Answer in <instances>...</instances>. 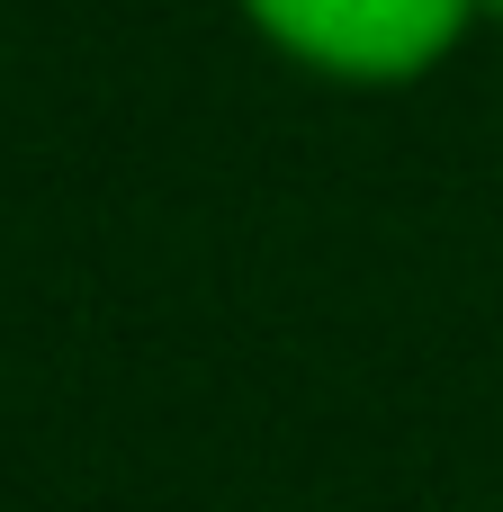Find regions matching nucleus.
I'll use <instances>...</instances> for the list:
<instances>
[{
    "instance_id": "obj_2",
    "label": "nucleus",
    "mask_w": 503,
    "mask_h": 512,
    "mask_svg": "<svg viewBox=\"0 0 503 512\" xmlns=\"http://www.w3.org/2000/svg\"><path fill=\"white\" fill-rule=\"evenodd\" d=\"M477 9H503V0H477Z\"/></svg>"
},
{
    "instance_id": "obj_1",
    "label": "nucleus",
    "mask_w": 503,
    "mask_h": 512,
    "mask_svg": "<svg viewBox=\"0 0 503 512\" xmlns=\"http://www.w3.org/2000/svg\"><path fill=\"white\" fill-rule=\"evenodd\" d=\"M261 36H279L297 63L342 81H405L459 45L477 0H243Z\"/></svg>"
}]
</instances>
